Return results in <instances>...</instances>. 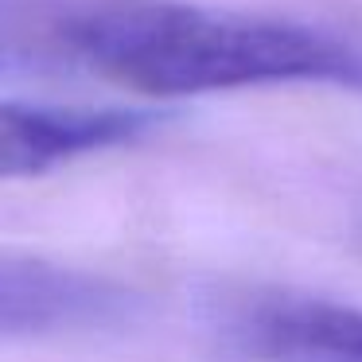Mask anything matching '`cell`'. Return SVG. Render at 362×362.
<instances>
[{
    "mask_svg": "<svg viewBox=\"0 0 362 362\" xmlns=\"http://www.w3.org/2000/svg\"><path fill=\"white\" fill-rule=\"evenodd\" d=\"M156 125V113L125 105H35L4 102L0 110V172L8 180L43 175L78 156L133 144Z\"/></svg>",
    "mask_w": 362,
    "mask_h": 362,
    "instance_id": "3",
    "label": "cell"
},
{
    "mask_svg": "<svg viewBox=\"0 0 362 362\" xmlns=\"http://www.w3.org/2000/svg\"><path fill=\"white\" fill-rule=\"evenodd\" d=\"M59 40L94 74L148 98L362 82V59L335 35L183 0H90Z\"/></svg>",
    "mask_w": 362,
    "mask_h": 362,
    "instance_id": "1",
    "label": "cell"
},
{
    "mask_svg": "<svg viewBox=\"0 0 362 362\" xmlns=\"http://www.w3.org/2000/svg\"><path fill=\"white\" fill-rule=\"evenodd\" d=\"M214 327L245 362H362V308L315 292H230Z\"/></svg>",
    "mask_w": 362,
    "mask_h": 362,
    "instance_id": "2",
    "label": "cell"
},
{
    "mask_svg": "<svg viewBox=\"0 0 362 362\" xmlns=\"http://www.w3.org/2000/svg\"><path fill=\"white\" fill-rule=\"evenodd\" d=\"M133 296L121 284L51 261H4L0 269V331L4 335H55L90 331L129 315Z\"/></svg>",
    "mask_w": 362,
    "mask_h": 362,
    "instance_id": "4",
    "label": "cell"
}]
</instances>
